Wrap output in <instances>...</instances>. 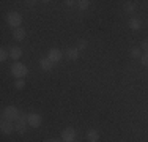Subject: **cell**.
Here are the masks:
<instances>
[{
  "label": "cell",
  "instance_id": "cell-23",
  "mask_svg": "<svg viewBox=\"0 0 148 142\" xmlns=\"http://www.w3.org/2000/svg\"><path fill=\"white\" fill-rule=\"evenodd\" d=\"M46 142H60V141H58V139H47Z\"/></svg>",
  "mask_w": 148,
  "mask_h": 142
},
{
  "label": "cell",
  "instance_id": "cell-20",
  "mask_svg": "<svg viewBox=\"0 0 148 142\" xmlns=\"http://www.w3.org/2000/svg\"><path fill=\"white\" fill-rule=\"evenodd\" d=\"M131 55L132 57H142V54H140V49L139 48H132L131 49Z\"/></svg>",
  "mask_w": 148,
  "mask_h": 142
},
{
  "label": "cell",
  "instance_id": "cell-10",
  "mask_svg": "<svg viewBox=\"0 0 148 142\" xmlns=\"http://www.w3.org/2000/svg\"><path fill=\"white\" fill-rule=\"evenodd\" d=\"M40 66H41V70H44V71H51L52 66H54V63H52L47 57H44V59L40 60Z\"/></svg>",
  "mask_w": 148,
  "mask_h": 142
},
{
  "label": "cell",
  "instance_id": "cell-8",
  "mask_svg": "<svg viewBox=\"0 0 148 142\" xmlns=\"http://www.w3.org/2000/svg\"><path fill=\"white\" fill-rule=\"evenodd\" d=\"M0 130H2L3 134H11L13 131L16 130L14 125H13V122H10V120H2V123H0Z\"/></svg>",
  "mask_w": 148,
  "mask_h": 142
},
{
  "label": "cell",
  "instance_id": "cell-11",
  "mask_svg": "<svg viewBox=\"0 0 148 142\" xmlns=\"http://www.w3.org/2000/svg\"><path fill=\"white\" fill-rule=\"evenodd\" d=\"M87 141L88 142H98L99 141V133L96 130H88L87 131Z\"/></svg>",
  "mask_w": 148,
  "mask_h": 142
},
{
  "label": "cell",
  "instance_id": "cell-18",
  "mask_svg": "<svg viewBox=\"0 0 148 142\" xmlns=\"http://www.w3.org/2000/svg\"><path fill=\"white\" fill-rule=\"evenodd\" d=\"M140 62H142V65L145 66V68H148V52L142 54V57H140Z\"/></svg>",
  "mask_w": 148,
  "mask_h": 142
},
{
  "label": "cell",
  "instance_id": "cell-2",
  "mask_svg": "<svg viewBox=\"0 0 148 142\" xmlns=\"http://www.w3.org/2000/svg\"><path fill=\"white\" fill-rule=\"evenodd\" d=\"M6 24L10 27H14V28H19L21 24H22V16H21L17 11H10L6 14Z\"/></svg>",
  "mask_w": 148,
  "mask_h": 142
},
{
  "label": "cell",
  "instance_id": "cell-3",
  "mask_svg": "<svg viewBox=\"0 0 148 142\" xmlns=\"http://www.w3.org/2000/svg\"><path fill=\"white\" fill-rule=\"evenodd\" d=\"M19 111L14 108V106H8V108L3 109V119L5 120H10V122H16L19 119Z\"/></svg>",
  "mask_w": 148,
  "mask_h": 142
},
{
  "label": "cell",
  "instance_id": "cell-16",
  "mask_svg": "<svg viewBox=\"0 0 148 142\" xmlns=\"http://www.w3.org/2000/svg\"><path fill=\"white\" fill-rule=\"evenodd\" d=\"M8 55H10V52L6 51V49H0V60H2V62H5L6 59H8Z\"/></svg>",
  "mask_w": 148,
  "mask_h": 142
},
{
  "label": "cell",
  "instance_id": "cell-5",
  "mask_svg": "<svg viewBox=\"0 0 148 142\" xmlns=\"http://www.w3.org/2000/svg\"><path fill=\"white\" fill-rule=\"evenodd\" d=\"M62 139L63 142H74V139H76V130L74 128H65L62 131Z\"/></svg>",
  "mask_w": 148,
  "mask_h": 142
},
{
  "label": "cell",
  "instance_id": "cell-4",
  "mask_svg": "<svg viewBox=\"0 0 148 142\" xmlns=\"http://www.w3.org/2000/svg\"><path fill=\"white\" fill-rule=\"evenodd\" d=\"M27 120H29V114H21L19 115V119L16 120V123H14V128H16V131L17 133H21V134H24L25 133V128H27Z\"/></svg>",
  "mask_w": 148,
  "mask_h": 142
},
{
  "label": "cell",
  "instance_id": "cell-17",
  "mask_svg": "<svg viewBox=\"0 0 148 142\" xmlns=\"http://www.w3.org/2000/svg\"><path fill=\"white\" fill-rule=\"evenodd\" d=\"M134 10H136V5L131 2H126V5H125V11H128V13H132Z\"/></svg>",
  "mask_w": 148,
  "mask_h": 142
},
{
  "label": "cell",
  "instance_id": "cell-12",
  "mask_svg": "<svg viewBox=\"0 0 148 142\" xmlns=\"http://www.w3.org/2000/svg\"><path fill=\"white\" fill-rule=\"evenodd\" d=\"M25 30H24V28H14V32H13V38H14L16 41H22L24 38H25Z\"/></svg>",
  "mask_w": 148,
  "mask_h": 142
},
{
  "label": "cell",
  "instance_id": "cell-22",
  "mask_svg": "<svg viewBox=\"0 0 148 142\" xmlns=\"http://www.w3.org/2000/svg\"><path fill=\"white\" fill-rule=\"evenodd\" d=\"M142 49H143L145 52H148V40H145V41L142 43Z\"/></svg>",
  "mask_w": 148,
  "mask_h": 142
},
{
  "label": "cell",
  "instance_id": "cell-14",
  "mask_svg": "<svg viewBox=\"0 0 148 142\" xmlns=\"http://www.w3.org/2000/svg\"><path fill=\"white\" fill-rule=\"evenodd\" d=\"M129 27H131L132 30H140L142 22H140V19H137V17H131V19H129Z\"/></svg>",
  "mask_w": 148,
  "mask_h": 142
},
{
  "label": "cell",
  "instance_id": "cell-19",
  "mask_svg": "<svg viewBox=\"0 0 148 142\" xmlns=\"http://www.w3.org/2000/svg\"><path fill=\"white\" fill-rule=\"evenodd\" d=\"M14 87L16 88H24V87H25V81H24V79H17L14 82Z\"/></svg>",
  "mask_w": 148,
  "mask_h": 142
},
{
  "label": "cell",
  "instance_id": "cell-15",
  "mask_svg": "<svg viewBox=\"0 0 148 142\" xmlns=\"http://www.w3.org/2000/svg\"><path fill=\"white\" fill-rule=\"evenodd\" d=\"M77 6H79V10H87L90 6V2L88 0H79V2H77Z\"/></svg>",
  "mask_w": 148,
  "mask_h": 142
},
{
  "label": "cell",
  "instance_id": "cell-9",
  "mask_svg": "<svg viewBox=\"0 0 148 142\" xmlns=\"http://www.w3.org/2000/svg\"><path fill=\"white\" fill-rule=\"evenodd\" d=\"M21 55H22V49L19 48V46H13L11 49H10V57L14 60H19Z\"/></svg>",
  "mask_w": 148,
  "mask_h": 142
},
{
  "label": "cell",
  "instance_id": "cell-1",
  "mask_svg": "<svg viewBox=\"0 0 148 142\" xmlns=\"http://www.w3.org/2000/svg\"><path fill=\"white\" fill-rule=\"evenodd\" d=\"M11 74H13L14 77H17V79H24V77L29 74V68H27L24 63L16 62L14 65L11 66Z\"/></svg>",
  "mask_w": 148,
  "mask_h": 142
},
{
  "label": "cell",
  "instance_id": "cell-13",
  "mask_svg": "<svg viewBox=\"0 0 148 142\" xmlns=\"http://www.w3.org/2000/svg\"><path fill=\"white\" fill-rule=\"evenodd\" d=\"M79 49L77 48H71V49H68L66 51V55H68V59H71V60H77L79 59Z\"/></svg>",
  "mask_w": 148,
  "mask_h": 142
},
{
  "label": "cell",
  "instance_id": "cell-21",
  "mask_svg": "<svg viewBox=\"0 0 148 142\" xmlns=\"http://www.w3.org/2000/svg\"><path fill=\"white\" fill-rule=\"evenodd\" d=\"M85 48H87V41L85 40H80V43L77 44V49H79V51H82V49H85Z\"/></svg>",
  "mask_w": 148,
  "mask_h": 142
},
{
  "label": "cell",
  "instance_id": "cell-6",
  "mask_svg": "<svg viewBox=\"0 0 148 142\" xmlns=\"http://www.w3.org/2000/svg\"><path fill=\"white\" fill-rule=\"evenodd\" d=\"M62 57H63V54H62V51H60V49H57V48L49 49V52H47V59L51 60L52 63L60 62V60H62Z\"/></svg>",
  "mask_w": 148,
  "mask_h": 142
},
{
  "label": "cell",
  "instance_id": "cell-7",
  "mask_svg": "<svg viewBox=\"0 0 148 142\" xmlns=\"http://www.w3.org/2000/svg\"><path fill=\"white\" fill-rule=\"evenodd\" d=\"M29 125L33 126V128H38L41 126V123H43V117L40 115V114H29Z\"/></svg>",
  "mask_w": 148,
  "mask_h": 142
}]
</instances>
